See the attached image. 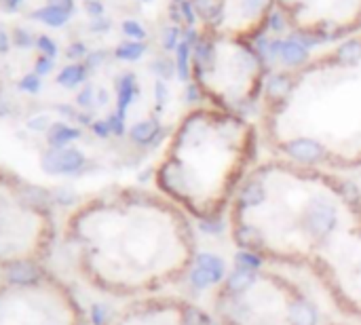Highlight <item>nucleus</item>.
<instances>
[{"label": "nucleus", "mask_w": 361, "mask_h": 325, "mask_svg": "<svg viewBox=\"0 0 361 325\" xmlns=\"http://www.w3.org/2000/svg\"><path fill=\"white\" fill-rule=\"evenodd\" d=\"M146 53V44L144 42H137V40H127V42H121L115 51L117 60H123V62H137L142 56Z\"/></svg>", "instance_id": "ddd939ff"}, {"label": "nucleus", "mask_w": 361, "mask_h": 325, "mask_svg": "<svg viewBox=\"0 0 361 325\" xmlns=\"http://www.w3.org/2000/svg\"><path fill=\"white\" fill-rule=\"evenodd\" d=\"M308 60V49L296 40L294 36H289L287 40H283V49H281V62L289 68L302 66Z\"/></svg>", "instance_id": "39448f33"}, {"label": "nucleus", "mask_w": 361, "mask_h": 325, "mask_svg": "<svg viewBox=\"0 0 361 325\" xmlns=\"http://www.w3.org/2000/svg\"><path fill=\"white\" fill-rule=\"evenodd\" d=\"M182 42V30H180V26H167L165 30H163V49L167 51V53H176V49H178V44Z\"/></svg>", "instance_id": "dca6fc26"}, {"label": "nucleus", "mask_w": 361, "mask_h": 325, "mask_svg": "<svg viewBox=\"0 0 361 325\" xmlns=\"http://www.w3.org/2000/svg\"><path fill=\"white\" fill-rule=\"evenodd\" d=\"M19 87H22L24 91L38 93V91H40V78H38V74H28V76H24L22 83H19Z\"/></svg>", "instance_id": "4be33fe9"}, {"label": "nucleus", "mask_w": 361, "mask_h": 325, "mask_svg": "<svg viewBox=\"0 0 361 325\" xmlns=\"http://www.w3.org/2000/svg\"><path fill=\"white\" fill-rule=\"evenodd\" d=\"M66 56H68L70 60H81V58H85V56H87V47H85L83 42H74V44H70V47H68Z\"/></svg>", "instance_id": "cd10ccee"}, {"label": "nucleus", "mask_w": 361, "mask_h": 325, "mask_svg": "<svg viewBox=\"0 0 361 325\" xmlns=\"http://www.w3.org/2000/svg\"><path fill=\"white\" fill-rule=\"evenodd\" d=\"M267 26H269L271 32L281 34V32L285 30V17H283V13H281V11H271V13L267 15Z\"/></svg>", "instance_id": "6ab92c4d"}, {"label": "nucleus", "mask_w": 361, "mask_h": 325, "mask_svg": "<svg viewBox=\"0 0 361 325\" xmlns=\"http://www.w3.org/2000/svg\"><path fill=\"white\" fill-rule=\"evenodd\" d=\"M171 3H174V5H182V3H184V0H171Z\"/></svg>", "instance_id": "ea45409f"}, {"label": "nucleus", "mask_w": 361, "mask_h": 325, "mask_svg": "<svg viewBox=\"0 0 361 325\" xmlns=\"http://www.w3.org/2000/svg\"><path fill=\"white\" fill-rule=\"evenodd\" d=\"M196 17L203 19L210 26H218L224 19V11H226V0H190Z\"/></svg>", "instance_id": "7ed1b4c3"}, {"label": "nucleus", "mask_w": 361, "mask_h": 325, "mask_svg": "<svg viewBox=\"0 0 361 325\" xmlns=\"http://www.w3.org/2000/svg\"><path fill=\"white\" fill-rule=\"evenodd\" d=\"M85 78H87V66H83V64L66 66V68L58 74V83H60L62 87H66V89L78 87Z\"/></svg>", "instance_id": "9d476101"}, {"label": "nucleus", "mask_w": 361, "mask_h": 325, "mask_svg": "<svg viewBox=\"0 0 361 325\" xmlns=\"http://www.w3.org/2000/svg\"><path fill=\"white\" fill-rule=\"evenodd\" d=\"M22 3H24V0H3V5H5V9H7L9 13H11V11H17Z\"/></svg>", "instance_id": "f704fd0d"}, {"label": "nucleus", "mask_w": 361, "mask_h": 325, "mask_svg": "<svg viewBox=\"0 0 361 325\" xmlns=\"http://www.w3.org/2000/svg\"><path fill=\"white\" fill-rule=\"evenodd\" d=\"M292 91V78L287 74H273L267 83V95L271 99H283Z\"/></svg>", "instance_id": "f8f14e48"}, {"label": "nucleus", "mask_w": 361, "mask_h": 325, "mask_svg": "<svg viewBox=\"0 0 361 325\" xmlns=\"http://www.w3.org/2000/svg\"><path fill=\"white\" fill-rule=\"evenodd\" d=\"M190 64H192V47L186 40H182L176 49V72L180 81L190 78Z\"/></svg>", "instance_id": "1a4fd4ad"}, {"label": "nucleus", "mask_w": 361, "mask_h": 325, "mask_svg": "<svg viewBox=\"0 0 361 325\" xmlns=\"http://www.w3.org/2000/svg\"><path fill=\"white\" fill-rule=\"evenodd\" d=\"M9 51V36L5 32H0V53H7Z\"/></svg>", "instance_id": "c9c22d12"}, {"label": "nucleus", "mask_w": 361, "mask_h": 325, "mask_svg": "<svg viewBox=\"0 0 361 325\" xmlns=\"http://www.w3.org/2000/svg\"><path fill=\"white\" fill-rule=\"evenodd\" d=\"M117 93H119V117L125 119V112L129 103L133 101L135 93H137V83H135V76L133 74H123L117 83Z\"/></svg>", "instance_id": "423d86ee"}, {"label": "nucleus", "mask_w": 361, "mask_h": 325, "mask_svg": "<svg viewBox=\"0 0 361 325\" xmlns=\"http://www.w3.org/2000/svg\"><path fill=\"white\" fill-rule=\"evenodd\" d=\"M76 101H78V106H83V108H89V106L93 103V89H91V87H85V89H83V91L78 93Z\"/></svg>", "instance_id": "c756f323"}, {"label": "nucleus", "mask_w": 361, "mask_h": 325, "mask_svg": "<svg viewBox=\"0 0 361 325\" xmlns=\"http://www.w3.org/2000/svg\"><path fill=\"white\" fill-rule=\"evenodd\" d=\"M159 133V123L157 121H142L131 127V140L135 144H150Z\"/></svg>", "instance_id": "9b49d317"}, {"label": "nucleus", "mask_w": 361, "mask_h": 325, "mask_svg": "<svg viewBox=\"0 0 361 325\" xmlns=\"http://www.w3.org/2000/svg\"><path fill=\"white\" fill-rule=\"evenodd\" d=\"M9 279L15 281V283H32V281L38 279V268L28 264V262L13 264L9 268Z\"/></svg>", "instance_id": "4468645a"}, {"label": "nucleus", "mask_w": 361, "mask_h": 325, "mask_svg": "<svg viewBox=\"0 0 361 325\" xmlns=\"http://www.w3.org/2000/svg\"><path fill=\"white\" fill-rule=\"evenodd\" d=\"M85 156L74 148H53L42 156V169L47 174H72L81 169Z\"/></svg>", "instance_id": "f257e3e1"}, {"label": "nucleus", "mask_w": 361, "mask_h": 325, "mask_svg": "<svg viewBox=\"0 0 361 325\" xmlns=\"http://www.w3.org/2000/svg\"><path fill=\"white\" fill-rule=\"evenodd\" d=\"M285 152L302 162H315L324 156V146L317 144L315 140H292L289 144H285Z\"/></svg>", "instance_id": "f03ea898"}, {"label": "nucleus", "mask_w": 361, "mask_h": 325, "mask_svg": "<svg viewBox=\"0 0 361 325\" xmlns=\"http://www.w3.org/2000/svg\"><path fill=\"white\" fill-rule=\"evenodd\" d=\"M101 319H104V310H101V306H95V308H93V321H95L97 325H101Z\"/></svg>", "instance_id": "e433bc0d"}, {"label": "nucleus", "mask_w": 361, "mask_h": 325, "mask_svg": "<svg viewBox=\"0 0 361 325\" xmlns=\"http://www.w3.org/2000/svg\"><path fill=\"white\" fill-rule=\"evenodd\" d=\"M121 28H123V34L129 36L131 40L144 42V38H146V28H144L140 22H135V19H125V22L121 24Z\"/></svg>", "instance_id": "f3484780"}, {"label": "nucleus", "mask_w": 361, "mask_h": 325, "mask_svg": "<svg viewBox=\"0 0 361 325\" xmlns=\"http://www.w3.org/2000/svg\"><path fill=\"white\" fill-rule=\"evenodd\" d=\"M85 11H87L93 19L104 17V5H101L99 0H87V3H85Z\"/></svg>", "instance_id": "5701e85b"}, {"label": "nucleus", "mask_w": 361, "mask_h": 325, "mask_svg": "<svg viewBox=\"0 0 361 325\" xmlns=\"http://www.w3.org/2000/svg\"><path fill=\"white\" fill-rule=\"evenodd\" d=\"M108 125H110L112 133H117V135H123V133H125V125H123V119H121L119 115H112V117L108 119Z\"/></svg>", "instance_id": "2f4dec72"}, {"label": "nucleus", "mask_w": 361, "mask_h": 325, "mask_svg": "<svg viewBox=\"0 0 361 325\" xmlns=\"http://www.w3.org/2000/svg\"><path fill=\"white\" fill-rule=\"evenodd\" d=\"M32 19L42 22L44 26H51V28H62L70 22V13L66 9H62L60 5H47V7L36 9L32 13Z\"/></svg>", "instance_id": "20e7f679"}, {"label": "nucleus", "mask_w": 361, "mask_h": 325, "mask_svg": "<svg viewBox=\"0 0 361 325\" xmlns=\"http://www.w3.org/2000/svg\"><path fill=\"white\" fill-rule=\"evenodd\" d=\"M336 60L342 66H353L361 62V40L359 38H349L336 49Z\"/></svg>", "instance_id": "6e6552de"}, {"label": "nucleus", "mask_w": 361, "mask_h": 325, "mask_svg": "<svg viewBox=\"0 0 361 325\" xmlns=\"http://www.w3.org/2000/svg\"><path fill=\"white\" fill-rule=\"evenodd\" d=\"M81 138V129H74L66 123H56L49 127V144L53 148H64L66 144Z\"/></svg>", "instance_id": "0eeeda50"}, {"label": "nucleus", "mask_w": 361, "mask_h": 325, "mask_svg": "<svg viewBox=\"0 0 361 325\" xmlns=\"http://www.w3.org/2000/svg\"><path fill=\"white\" fill-rule=\"evenodd\" d=\"M28 201H34V203H44L47 201V192L40 190V188H30L28 190Z\"/></svg>", "instance_id": "72a5a7b5"}, {"label": "nucleus", "mask_w": 361, "mask_h": 325, "mask_svg": "<svg viewBox=\"0 0 361 325\" xmlns=\"http://www.w3.org/2000/svg\"><path fill=\"white\" fill-rule=\"evenodd\" d=\"M180 11H182V19H184V24L188 26V28H194V24H196V11H194V7H192V3L190 0H184V3L180 5Z\"/></svg>", "instance_id": "412c9836"}, {"label": "nucleus", "mask_w": 361, "mask_h": 325, "mask_svg": "<svg viewBox=\"0 0 361 325\" xmlns=\"http://www.w3.org/2000/svg\"><path fill=\"white\" fill-rule=\"evenodd\" d=\"M271 5H273V0H243L241 9L247 17H258V15H262L265 11H269Z\"/></svg>", "instance_id": "2eb2a0df"}, {"label": "nucleus", "mask_w": 361, "mask_h": 325, "mask_svg": "<svg viewBox=\"0 0 361 325\" xmlns=\"http://www.w3.org/2000/svg\"><path fill=\"white\" fill-rule=\"evenodd\" d=\"M154 97H157V101H159V108L167 101V97H169V89H167V85H165L163 81H157V83H154Z\"/></svg>", "instance_id": "a878e982"}, {"label": "nucleus", "mask_w": 361, "mask_h": 325, "mask_svg": "<svg viewBox=\"0 0 361 325\" xmlns=\"http://www.w3.org/2000/svg\"><path fill=\"white\" fill-rule=\"evenodd\" d=\"M108 101V93L106 91H99V103H106Z\"/></svg>", "instance_id": "58836bf2"}, {"label": "nucleus", "mask_w": 361, "mask_h": 325, "mask_svg": "<svg viewBox=\"0 0 361 325\" xmlns=\"http://www.w3.org/2000/svg\"><path fill=\"white\" fill-rule=\"evenodd\" d=\"M36 44H38V49L42 51V56H44V58H51V60H53V58L58 56V44H56L53 40H51L49 36H38Z\"/></svg>", "instance_id": "aec40b11"}, {"label": "nucleus", "mask_w": 361, "mask_h": 325, "mask_svg": "<svg viewBox=\"0 0 361 325\" xmlns=\"http://www.w3.org/2000/svg\"><path fill=\"white\" fill-rule=\"evenodd\" d=\"M93 131H95V135H99V138H108V135L112 133L108 121H97V123H93Z\"/></svg>", "instance_id": "7c9ffc66"}, {"label": "nucleus", "mask_w": 361, "mask_h": 325, "mask_svg": "<svg viewBox=\"0 0 361 325\" xmlns=\"http://www.w3.org/2000/svg\"><path fill=\"white\" fill-rule=\"evenodd\" d=\"M51 70H53V60L42 56V58L36 62V74H38V76H42V74H49Z\"/></svg>", "instance_id": "c85d7f7f"}, {"label": "nucleus", "mask_w": 361, "mask_h": 325, "mask_svg": "<svg viewBox=\"0 0 361 325\" xmlns=\"http://www.w3.org/2000/svg\"><path fill=\"white\" fill-rule=\"evenodd\" d=\"M56 5H60L62 9H66L68 13H72L74 11V0H60V3H56Z\"/></svg>", "instance_id": "4c0bfd02"}, {"label": "nucleus", "mask_w": 361, "mask_h": 325, "mask_svg": "<svg viewBox=\"0 0 361 325\" xmlns=\"http://www.w3.org/2000/svg\"><path fill=\"white\" fill-rule=\"evenodd\" d=\"M28 127H30L32 131H44V129L49 127V119H47V117H36V119L28 121Z\"/></svg>", "instance_id": "473e14b6"}, {"label": "nucleus", "mask_w": 361, "mask_h": 325, "mask_svg": "<svg viewBox=\"0 0 361 325\" xmlns=\"http://www.w3.org/2000/svg\"><path fill=\"white\" fill-rule=\"evenodd\" d=\"M152 70L157 72L161 78H171L176 72V62L171 60H154L152 62Z\"/></svg>", "instance_id": "a211bd4d"}, {"label": "nucleus", "mask_w": 361, "mask_h": 325, "mask_svg": "<svg viewBox=\"0 0 361 325\" xmlns=\"http://www.w3.org/2000/svg\"><path fill=\"white\" fill-rule=\"evenodd\" d=\"M142 3H152V0H142Z\"/></svg>", "instance_id": "a19ab883"}, {"label": "nucleus", "mask_w": 361, "mask_h": 325, "mask_svg": "<svg viewBox=\"0 0 361 325\" xmlns=\"http://www.w3.org/2000/svg\"><path fill=\"white\" fill-rule=\"evenodd\" d=\"M108 58L106 51H95V53H89L87 56V68H99L104 64V60Z\"/></svg>", "instance_id": "b1692460"}, {"label": "nucleus", "mask_w": 361, "mask_h": 325, "mask_svg": "<svg viewBox=\"0 0 361 325\" xmlns=\"http://www.w3.org/2000/svg\"><path fill=\"white\" fill-rule=\"evenodd\" d=\"M13 42L17 44V47H30L32 44V34L30 32H26V30H22V28H17L15 32H13Z\"/></svg>", "instance_id": "bb28decb"}, {"label": "nucleus", "mask_w": 361, "mask_h": 325, "mask_svg": "<svg viewBox=\"0 0 361 325\" xmlns=\"http://www.w3.org/2000/svg\"><path fill=\"white\" fill-rule=\"evenodd\" d=\"M110 26H112V24H110V19L104 15V17H97V19H93L89 28H91V32H95V34H104V32H108V30H110Z\"/></svg>", "instance_id": "393cba45"}]
</instances>
